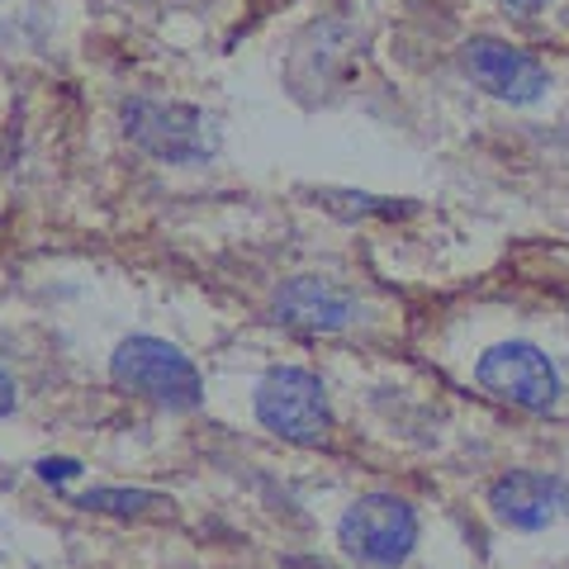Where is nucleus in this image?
Listing matches in <instances>:
<instances>
[{
	"instance_id": "obj_1",
	"label": "nucleus",
	"mask_w": 569,
	"mask_h": 569,
	"mask_svg": "<svg viewBox=\"0 0 569 569\" xmlns=\"http://www.w3.org/2000/svg\"><path fill=\"white\" fill-rule=\"evenodd\" d=\"M337 541H342V550L356 565L395 569L418 546V512L399 493H366L342 512Z\"/></svg>"
},
{
	"instance_id": "obj_2",
	"label": "nucleus",
	"mask_w": 569,
	"mask_h": 569,
	"mask_svg": "<svg viewBox=\"0 0 569 569\" xmlns=\"http://www.w3.org/2000/svg\"><path fill=\"white\" fill-rule=\"evenodd\" d=\"M114 380L133 395L162 403V408H194L200 403V370L162 337H129L114 351Z\"/></svg>"
},
{
	"instance_id": "obj_3",
	"label": "nucleus",
	"mask_w": 569,
	"mask_h": 569,
	"mask_svg": "<svg viewBox=\"0 0 569 569\" xmlns=\"http://www.w3.org/2000/svg\"><path fill=\"white\" fill-rule=\"evenodd\" d=\"M257 418H261L266 432L299 441V447L323 441L328 422H332L323 380L309 376V370H299V366H276L271 376L257 385Z\"/></svg>"
},
{
	"instance_id": "obj_4",
	"label": "nucleus",
	"mask_w": 569,
	"mask_h": 569,
	"mask_svg": "<svg viewBox=\"0 0 569 569\" xmlns=\"http://www.w3.org/2000/svg\"><path fill=\"white\" fill-rule=\"evenodd\" d=\"M475 380H479V389H489L493 399H503L512 408H531V413H546V408L560 403V370L531 342L489 347L475 366Z\"/></svg>"
},
{
	"instance_id": "obj_5",
	"label": "nucleus",
	"mask_w": 569,
	"mask_h": 569,
	"mask_svg": "<svg viewBox=\"0 0 569 569\" xmlns=\"http://www.w3.org/2000/svg\"><path fill=\"white\" fill-rule=\"evenodd\" d=\"M123 129L157 162H204L213 152V138L204 129L200 110L167 100H129L123 104Z\"/></svg>"
},
{
	"instance_id": "obj_6",
	"label": "nucleus",
	"mask_w": 569,
	"mask_h": 569,
	"mask_svg": "<svg viewBox=\"0 0 569 569\" xmlns=\"http://www.w3.org/2000/svg\"><path fill=\"white\" fill-rule=\"evenodd\" d=\"M489 508H493V518L512 531H541L569 512V485L556 475L512 470L503 479H493Z\"/></svg>"
},
{
	"instance_id": "obj_7",
	"label": "nucleus",
	"mask_w": 569,
	"mask_h": 569,
	"mask_svg": "<svg viewBox=\"0 0 569 569\" xmlns=\"http://www.w3.org/2000/svg\"><path fill=\"white\" fill-rule=\"evenodd\" d=\"M466 71L479 91L503 104H537L546 96V67L498 39H475L466 48Z\"/></svg>"
},
{
	"instance_id": "obj_8",
	"label": "nucleus",
	"mask_w": 569,
	"mask_h": 569,
	"mask_svg": "<svg viewBox=\"0 0 569 569\" xmlns=\"http://www.w3.org/2000/svg\"><path fill=\"white\" fill-rule=\"evenodd\" d=\"M351 295H342L337 284H323V280H309V276H299V280H284L276 299H271V318L280 328H290V332H342L351 323Z\"/></svg>"
},
{
	"instance_id": "obj_9",
	"label": "nucleus",
	"mask_w": 569,
	"mask_h": 569,
	"mask_svg": "<svg viewBox=\"0 0 569 569\" xmlns=\"http://www.w3.org/2000/svg\"><path fill=\"white\" fill-rule=\"evenodd\" d=\"M86 508H114V512H138V508H148L152 498L148 493H138V489H100L91 498H81Z\"/></svg>"
},
{
	"instance_id": "obj_10",
	"label": "nucleus",
	"mask_w": 569,
	"mask_h": 569,
	"mask_svg": "<svg viewBox=\"0 0 569 569\" xmlns=\"http://www.w3.org/2000/svg\"><path fill=\"white\" fill-rule=\"evenodd\" d=\"M323 200L332 204V209H347V213H399L403 204H385V200H366V194H361V200H356V194H323Z\"/></svg>"
},
{
	"instance_id": "obj_11",
	"label": "nucleus",
	"mask_w": 569,
	"mask_h": 569,
	"mask_svg": "<svg viewBox=\"0 0 569 569\" xmlns=\"http://www.w3.org/2000/svg\"><path fill=\"white\" fill-rule=\"evenodd\" d=\"M10 403H14V385H10V376L0 370V418L10 413Z\"/></svg>"
},
{
	"instance_id": "obj_12",
	"label": "nucleus",
	"mask_w": 569,
	"mask_h": 569,
	"mask_svg": "<svg viewBox=\"0 0 569 569\" xmlns=\"http://www.w3.org/2000/svg\"><path fill=\"white\" fill-rule=\"evenodd\" d=\"M508 10H518V14H537V10H546L550 0H503Z\"/></svg>"
},
{
	"instance_id": "obj_13",
	"label": "nucleus",
	"mask_w": 569,
	"mask_h": 569,
	"mask_svg": "<svg viewBox=\"0 0 569 569\" xmlns=\"http://www.w3.org/2000/svg\"><path fill=\"white\" fill-rule=\"evenodd\" d=\"M48 479H67V475H77V466H43Z\"/></svg>"
}]
</instances>
